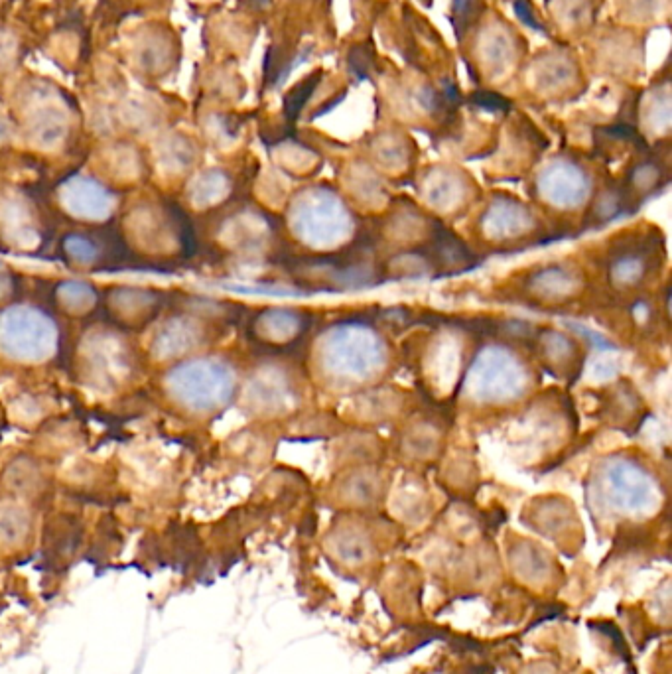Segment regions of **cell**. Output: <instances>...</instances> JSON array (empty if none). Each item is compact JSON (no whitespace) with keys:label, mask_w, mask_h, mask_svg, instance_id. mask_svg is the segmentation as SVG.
<instances>
[{"label":"cell","mask_w":672,"mask_h":674,"mask_svg":"<svg viewBox=\"0 0 672 674\" xmlns=\"http://www.w3.org/2000/svg\"><path fill=\"white\" fill-rule=\"evenodd\" d=\"M389 359L383 337L361 324L332 328L320 349L326 375L341 385H359L377 377Z\"/></svg>","instance_id":"obj_1"},{"label":"cell","mask_w":672,"mask_h":674,"mask_svg":"<svg viewBox=\"0 0 672 674\" xmlns=\"http://www.w3.org/2000/svg\"><path fill=\"white\" fill-rule=\"evenodd\" d=\"M172 399L194 412H211L227 405L235 393V375L217 359H192L168 373Z\"/></svg>","instance_id":"obj_2"},{"label":"cell","mask_w":672,"mask_h":674,"mask_svg":"<svg viewBox=\"0 0 672 674\" xmlns=\"http://www.w3.org/2000/svg\"><path fill=\"white\" fill-rule=\"evenodd\" d=\"M292 231L312 247H334L353 231V217L336 194L316 188L296 198L290 209Z\"/></svg>","instance_id":"obj_3"},{"label":"cell","mask_w":672,"mask_h":674,"mask_svg":"<svg viewBox=\"0 0 672 674\" xmlns=\"http://www.w3.org/2000/svg\"><path fill=\"white\" fill-rule=\"evenodd\" d=\"M529 385V373L521 359L507 349L487 347L468 371L466 391L477 403H509L519 399Z\"/></svg>","instance_id":"obj_4"},{"label":"cell","mask_w":672,"mask_h":674,"mask_svg":"<svg viewBox=\"0 0 672 674\" xmlns=\"http://www.w3.org/2000/svg\"><path fill=\"white\" fill-rule=\"evenodd\" d=\"M58 343L56 324L40 310L14 306L0 316V351L22 363H42Z\"/></svg>","instance_id":"obj_5"},{"label":"cell","mask_w":672,"mask_h":674,"mask_svg":"<svg viewBox=\"0 0 672 674\" xmlns=\"http://www.w3.org/2000/svg\"><path fill=\"white\" fill-rule=\"evenodd\" d=\"M602 491L607 503L627 515H645L657 507L659 489L651 473L627 460H609L602 468Z\"/></svg>","instance_id":"obj_6"},{"label":"cell","mask_w":672,"mask_h":674,"mask_svg":"<svg viewBox=\"0 0 672 674\" xmlns=\"http://www.w3.org/2000/svg\"><path fill=\"white\" fill-rule=\"evenodd\" d=\"M538 192L546 202L572 209L588 200L590 178L580 166L566 160H556L540 172Z\"/></svg>","instance_id":"obj_7"},{"label":"cell","mask_w":672,"mask_h":674,"mask_svg":"<svg viewBox=\"0 0 672 674\" xmlns=\"http://www.w3.org/2000/svg\"><path fill=\"white\" fill-rule=\"evenodd\" d=\"M60 200L69 215L87 221L107 219L115 205L111 192L103 184L85 176L69 178L60 190Z\"/></svg>","instance_id":"obj_8"},{"label":"cell","mask_w":672,"mask_h":674,"mask_svg":"<svg viewBox=\"0 0 672 674\" xmlns=\"http://www.w3.org/2000/svg\"><path fill=\"white\" fill-rule=\"evenodd\" d=\"M483 231L489 239H511L519 237L533 225V215L519 202L499 198L489 205L481 219Z\"/></svg>","instance_id":"obj_9"},{"label":"cell","mask_w":672,"mask_h":674,"mask_svg":"<svg viewBox=\"0 0 672 674\" xmlns=\"http://www.w3.org/2000/svg\"><path fill=\"white\" fill-rule=\"evenodd\" d=\"M200 341V328L190 320H170L166 322L152 341V353L158 359L180 357L194 349Z\"/></svg>","instance_id":"obj_10"},{"label":"cell","mask_w":672,"mask_h":674,"mask_svg":"<svg viewBox=\"0 0 672 674\" xmlns=\"http://www.w3.org/2000/svg\"><path fill=\"white\" fill-rule=\"evenodd\" d=\"M229 190V180L217 170L203 172L190 186V200L198 207H207L225 198Z\"/></svg>","instance_id":"obj_11"},{"label":"cell","mask_w":672,"mask_h":674,"mask_svg":"<svg viewBox=\"0 0 672 674\" xmlns=\"http://www.w3.org/2000/svg\"><path fill=\"white\" fill-rule=\"evenodd\" d=\"M300 328V318L288 310H270L261 318V332L267 339H290Z\"/></svg>","instance_id":"obj_12"},{"label":"cell","mask_w":672,"mask_h":674,"mask_svg":"<svg viewBox=\"0 0 672 674\" xmlns=\"http://www.w3.org/2000/svg\"><path fill=\"white\" fill-rule=\"evenodd\" d=\"M426 198L434 207H440V209L454 207L462 200V184L450 174L436 176L426 190Z\"/></svg>","instance_id":"obj_13"},{"label":"cell","mask_w":672,"mask_h":674,"mask_svg":"<svg viewBox=\"0 0 672 674\" xmlns=\"http://www.w3.org/2000/svg\"><path fill=\"white\" fill-rule=\"evenodd\" d=\"M58 296L64 308H68L69 312H85L97 300L93 286H89L87 282H77V280L64 282L58 290Z\"/></svg>","instance_id":"obj_14"},{"label":"cell","mask_w":672,"mask_h":674,"mask_svg":"<svg viewBox=\"0 0 672 674\" xmlns=\"http://www.w3.org/2000/svg\"><path fill=\"white\" fill-rule=\"evenodd\" d=\"M537 292L544 296H564L572 290L574 278L562 269H546L533 280Z\"/></svg>","instance_id":"obj_15"},{"label":"cell","mask_w":672,"mask_h":674,"mask_svg":"<svg viewBox=\"0 0 672 674\" xmlns=\"http://www.w3.org/2000/svg\"><path fill=\"white\" fill-rule=\"evenodd\" d=\"M643 270H645L643 259L637 255H631V257H621L619 261H615L611 274L619 284H633L643 276Z\"/></svg>","instance_id":"obj_16"},{"label":"cell","mask_w":672,"mask_h":674,"mask_svg":"<svg viewBox=\"0 0 672 674\" xmlns=\"http://www.w3.org/2000/svg\"><path fill=\"white\" fill-rule=\"evenodd\" d=\"M316 83H318V77H312V79L302 81V83L292 91V95L288 97V103H286V109H288V115H290V117H296V115L304 109L308 97H310V95L314 93V89H316Z\"/></svg>","instance_id":"obj_17"},{"label":"cell","mask_w":672,"mask_h":674,"mask_svg":"<svg viewBox=\"0 0 672 674\" xmlns=\"http://www.w3.org/2000/svg\"><path fill=\"white\" fill-rule=\"evenodd\" d=\"M66 251H68L69 257L79 261V263H91L97 255V249L83 237H77V235H71L66 239Z\"/></svg>","instance_id":"obj_18"},{"label":"cell","mask_w":672,"mask_h":674,"mask_svg":"<svg viewBox=\"0 0 672 674\" xmlns=\"http://www.w3.org/2000/svg\"><path fill=\"white\" fill-rule=\"evenodd\" d=\"M473 101H475L481 109H487V111H507V109H509V101L503 99V97L497 95V93H491V91L475 93Z\"/></svg>","instance_id":"obj_19"},{"label":"cell","mask_w":672,"mask_h":674,"mask_svg":"<svg viewBox=\"0 0 672 674\" xmlns=\"http://www.w3.org/2000/svg\"><path fill=\"white\" fill-rule=\"evenodd\" d=\"M513 6H515L517 16H519L527 26H531L533 30H538V32H544V28H542V24H540V20H538L537 14H535V10L531 8V4H529L527 0H515Z\"/></svg>","instance_id":"obj_20"},{"label":"cell","mask_w":672,"mask_h":674,"mask_svg":"<svg viewBox=\"0 0 672 674\" xmlns=\"http://www.w3.org/2000/svg\"><path fill=\"white\" fill-rule=\"evenodd\" d=\"M475 6L477 0H454V24L460 28L462 22L470 24L471 18L475 16Z\"/></svg>","instance_id":"obj_21"}]
</instances>
